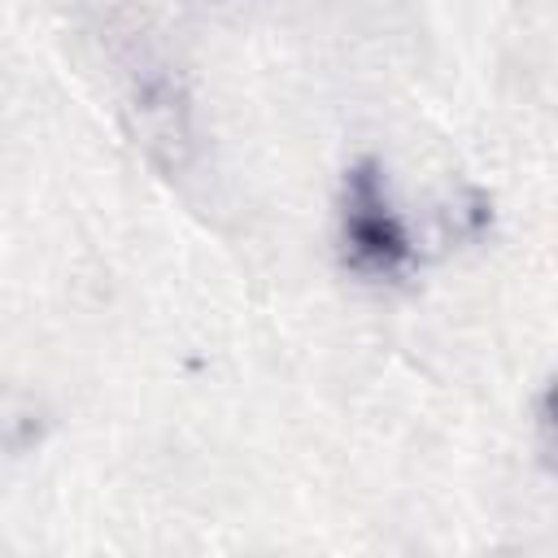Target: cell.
Listing matches in <instances>:
<instances>
[{
  "instance_id": "1",
  "label": "cell",
  "mask_w": 558,
  "mask_h": 558,
  "mask_svg": "<svg viewBox=\"0 0 558 558\" xmlns=\"http://www.w3.org/2000/svg\"><path fill=\"white\" fill-rule=\"evenodd\" d=\"M118 83H122V118L135 135V144H144V153L153 161H161L166 170H174L187 157L192 131H187V92L179 83V70L170 65L166 52L148 48V44H131L118 57Z\"/></svg>"
},
{
  "instance_id": "2",
  "label": "cell",
  "mask_w": 558,
  "mask_h": 558,
  "mask_svg": "<svg viewBox=\"0 0 558 558\" xmlns=\"http://www.w3.org/2000/svg\"><path fill=\"white\" fill-rule=\"evenodd\" d=\"M340 248H344V262L357 275H375V279L401 275L410 266V257H414L410 231H405L401 214L388 201V183H384L379 166H371V161L353 166L349 179H344Z\"/></svg>"
}]
</instances>
